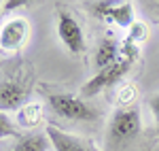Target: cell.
Instances as JSON below:
<instances>
[{
	"instance_id": "obj_1",
	"label": "cell",
	"mask_w": 159,
	"mask_h": 151,
	"mask_svg": "<svg viewBox=\"0 0 159 151\" xmlns=\"http://www.w3.org/2000/svg\"><path fill=\"white\" fill-rule=\"evenodd\" d=\"M36 70L32 62L15 60L0 66V111H19L30 102Z\"/></svg>"
},
{
	"instance_id": "obj_2",
	"label": "cell",
	"mask_w": 159,
	"mask_h": 151,
	"mask_svg": "<svg viewBox=\"0 0 159 151\" xmlns=\"http://www.w3.org/2000/svg\"><path fill=\"white\" fill-rule=\"evenodd\" d=\"M38 92L43 94V98L47 100L51 113L57 119L64 121H81V124H93L100 119V111L89 104L85 98H79L76 94L70 92H61L51 85H38Z\"/></svg>"
},
{
	"instance_id": "obj_3",
	"label": "cell",
	"mask_w": 159,
	"mask_h": 151,
	"mask_svg": "<svg viewBox=\"0 0 159 151\" xmlns=\"http://www.w3.org/2000/svg\"><path fill=\"white\" fill-rule=\"evenodd\" d=\"M140 134H142L140 109L136 104L115 109L104 134V151H129V147L138 140Z\"/></svg>"
},
{
	"instance_id": "obj_4",
	"label": "cell",
	"mask_w": 159,
	"mask_h": 151,
	"mask_svg": "<svg viewBox=\"0 0 159 151\" xmlns=\"http://www.w3.org/2000/svg\"><path fill=\"white\" fill-rule=\"evenodd\" d=\"M55 28H57V36L61 45L70 51L72 55L85 53V34L79 17L74 15L68 7L57 4V15H55Z\"/></svg>"
},
{
	"instance_id": "obj_5",
	"label": "cell",
	"mask_w": 159,
	"mask_h": 151,
	"mask_svg": "<svg viewBox=\"0 0 159 151\" xmlns=\"http://www.w3.org/2000/svg\"><path fill=\"white\" fill-rule=\"evenodd\" d=\"M132 66H134V60L121 55L115 64H110V66H106V68L98 70L87 83H83V87H81V98H93V96H98L100 92H104V89L117 85L123 77L132 70Z\"/></svg>"
},
{
	"instance_id": "obj_6",
	"label": "cell",
	"mask_w": 159,
	"mask_h": 151,
	"mask_svg": "<svg viewBox=\"0 0 159 151\" xmlns=\"http://www.w3.org/2000/svg\"><path fill=\"white\" fill-rule=\"evenodd\" d=\"M91 15L100 17L106 24H115L117 28H132L134 24V7L129 2H87Z\"/></svg>"
},
{
	"instance_id": "obj_7",
	"label": "cell",
	"mask_w": 159,
	"mask_h": 151,
	"mask_svg": "<svg viewBox=\"0 0 159 151\" xmlns=\"http://www.w3.org/2000/svg\"><path fill=\"white\" fill-rule=\"evenodd\" d=\"M30 34V21L25 17H11L0 26V51L17 55Z\"/></svg>"
},
{
	"instance_id": "obj_8",
	"label": "cell",
	"mask_w": 159,
	"mask_h": 151,
	"mask_svg": "<svg viewBox=\"0 0 159 151\" xmlns=\"http://www.w3.org/2000/svg\"><path fill=\"white\" fill-rule=\"evenodd\" d=\"M45 134L55 151H102L91 140L70 134V132H64L57 126H45Z\"/></svg>"
},
{
	"instance_id": "obj_9",
	"label": "cell",
	"mask_w": 159,
	"mask_h": 151,
	"mask_svg": "<svg viewBox=\"0 0 159 151\" xmlns=\"http://www.w3.org/2000/svg\"><path fill=\"white\" fill-rule=\"evenodd\" d=\"M119 58H121V43L112 32H106L100 38L98 49H96V66H98V70L115 64Z\"/></svg>"
},
{
	"instance_id": "obj_10",
	"label": "cell",
	"mask_w": 159,
	"mask_h": 151,
	"mask_svg": "<svg viewBox=\"0 0 159 151\" xmlns=\"http://www.w3.org/2000/svg\"><path fill=\"white\" fill-rule=\"evenodd\" d=\"M15 119H17V128L36 130V128L43 126V121H45V106H43L40 102H28V104H24V106L17 111Z\"/></svg>"
},
{
	"instance_id": "obj_11",
	"label": "cell",
	"mask_w": 159,
	"mask_h": 151,
	"mask_svg": "<svg viewBox=\"0 0 159 151\" xmlns=\"http://www.w3.org/2000/svg\"><path fill=\"white\" fill-rule=\"evenodd\" d=\"M49 139L45 132H28L15 139L4 151H47Z\"/></svg>"
},
{
	"instance_id": "obj_12",
	"label": "cell",
	"mask_w": 159,
	"mask_h": 151,
	"mask_svg": "<svg viewBox=\"0 0 159 151\" xmlns=\"http://www.w3.org/2000/svg\"><path fill=\"white\" fill-rule=\"evenodd\" d=\"M136 98H138V87L134 83H125L117 89V109H125V106H134Z\"/></svg>"
},
{
	"instance_id": "obj_13",
	"label": "cell",
	"mask_w": 159,
	"mask_h": 151,
	"mask_svg": "<svg viewBox=\"0 0 159 151\" xmlns=\"http://www.w3.org/2000/svg\"><path fill=\"white\" fill-rule=\"evenodd\" d=\"M21 132L17 130V124H13L9 115L0 111V139H19Z\"/></svg>"
},
{
	"instance_id": "obj_14",
	"label": "cell",
	"mask_w": 159,
	"mask_h": 151,
	"mask_svg": "<svg viewBox=\"0 0 159 151\" xmlns=\"http://www.w3.org/2000/svg\"><path fill=\"white\" fill-rule=\"evenodd\" d=\"M147 38H148V28H147V24H142V21H134V24H132V28H129V32H127V40L140 47V43H144Z\"/></svg>"
},
{
	"instance_id": "obj_15",
	"label": "cell",
	"mask_w": 159,
	"mask_h": 151,
	"mask_svg": "<svg viewBox=\"0 0 159 151\" xmlns=\"http://www.w3.org/2000/svg\"><path fill=\"white\" fill-rule=\"evenodd\" d=\"M148 109L153 113V119H155V126H157V132H159V92L148 96Z\"/></svg>"
},
{
	"instance_id": "obj_16",
	"label": "cell",
	"mask_w": 159,
	"mask_h": 151,
	"mask_svg": "<svg viewBox=\"0 0 159 151\" xmlns=\"http://www.w3.org/2000/svg\"><path fill=\"white\" fill-rule=\"evenodd\" d=\"M19 7H28L24 0H13V2H2V13H9L11 9H19Z\"/></svg>"
},
{
	"instance_id": "obj_17",
	"label": "cell",
	"mask_w": 159,
	"mask_h": 151,
	"mask_svg": "<svg viewBox=\"0 0 159 151\" xmlns=\"http://www.w3.org/2000/svg\"><path fill=\"white\" fill-rule=\"evenodd\" d=\"M0 15H2V2H0Z\"/></svg>"
}]
</instances>
